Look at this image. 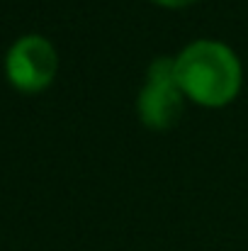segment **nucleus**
<instances>
[{
	"label": "nucleus",
	"instance_id": "f257e3e1",
	"mask_svg": "<svg viewBox=\"0 0 248 251\" xmlns=\"http://www.w3.org/2000/svg\"><path fill=\"white\" fill-rule=\"evenodd\" d=\"M175 78L192 102L202 107H224L239 95L241 64L226 44L197 39L175 56Z\"/></svg>",
	"mask_w": 248,
	"mask_h": 251
},
{
	"label": "nucleus",
	"instance_id": "f03ea898",
	"mask_svg": "<svg viewBox=\"0 0 248 251\" xmlns=\"http://www.w3.org/2000/svg\"><path fill=\"white\" fill-rule=\"evenodd\" d=\"M185 107V93L175 78V59L158 56L149 64L146 83L139 93V117L149 129L163 132L175 127Z\"/></svg>",
	"mask_w": 248,
	"mask_h": 251
},
{
	"label": "nucleus",
	"instance_id": "7ed1b4c3",
	"mask_svg": "<svg viewBox=\"0 0 248 251\" xmlns=\"http://www.w3.org/2000/svg\"><path fill=\"white\" fill-rule=\"evenodd\" d=\"M59 71V54L42 34L20 37L5 56V76L20 93H42L54 83Z\"/></svg>",
	"mask_w": 248,
	"mask_h": 251
},
{
	"label": "nucleus",
	"instance_id": "20e7f679",
	"mask_svg": "<svg viewBox=\"0 0 248 251\" xmlns=\"http://www.w3.org/2000/svg\"><path fill=\"white\" fill-rule=\"evenodd\" d=\"M156 5H163V7H187V5H192V2H197V0H154Z\"/></svg>",
	"mask_w": 248,
	"mask_h": 251
}]
</instances>
